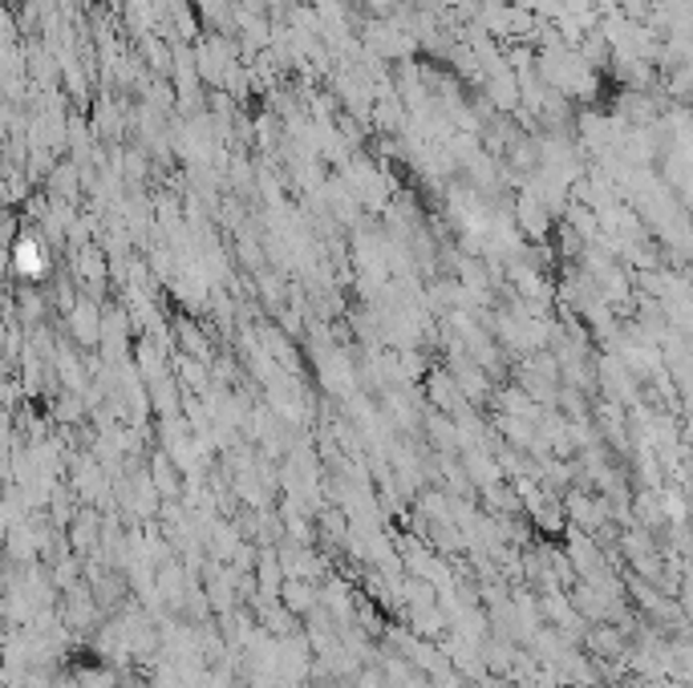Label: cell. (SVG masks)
<instances>
[{"label":"cell","instance_id":"cell-1","mask_svg":"<svg viewBox=\"0 0 693 688\" xmlns=\"http://www.w3.org/2000/svg\"><path fill=\"white\" fill-rule=\"evenodd\" d=\"M17 256H21V267H25V272H37V267H41V259H37L33 244H21V252H17Z\"/></svg>","mask_w":693,"mask_h":688}]
</instances>
